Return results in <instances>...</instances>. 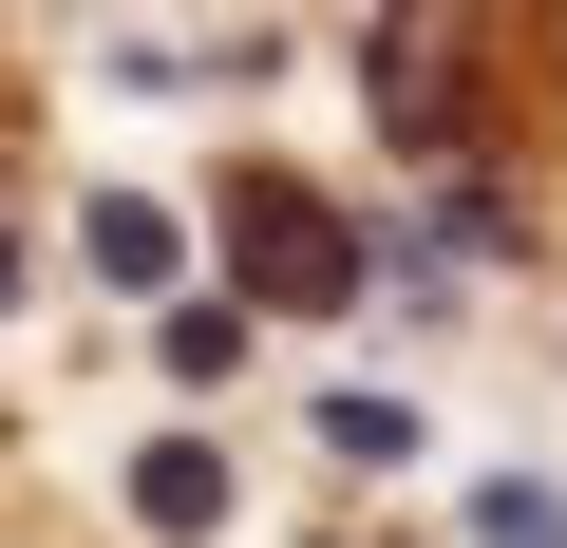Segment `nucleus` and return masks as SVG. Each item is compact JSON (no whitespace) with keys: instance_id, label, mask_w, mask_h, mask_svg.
I'll return each mask as SVG.
<instances>
[{"instance_id":"1","label":"nucleus","mask_w":567,"mask_h":548,"mask_svg":"<svg viewBox=\"0 0 567 548\" xmlns=\"http://www.w3.org/2000/svg\"><path fill=\"white\" fill-rule=\"evenodd\" d=\"M227 265H246L265 303H303V322H322V303H360V227H341L322 189H284V170H265V189H227Z\"/></svg>"},{"instance_id":"6","label":"nucleus","mask_w":567,"mask_h":548,"mask_svg":"<svg viewBox=\"0 0 567 548\" xmlns=\"http://www.w3.org/2000/svg\"><path fill=\"white\" fill-rule=\"evenodd\" d=\"M0 303H20V227H0Z\"/></svg>"},{"instance_id":"5","label":"nucleus","mask_w":567,"mask_h":548,"mask_svg":"<svg viewBox=\"0 0 567 548\" xmlns=\"http://www.w3.org/2000/svg\"><path fill=\"white\" fill-rule=\"evenodd\" d=\"M473 529H492V548H567V492H529V473H511V492H473Z\"/></svg>"},{"instance_id":"3","label":"nucleus","mask_w":567,"mask_h":548,"mask_svg":"<svg viewBox=\"0 0 567 548\" xmlns=\"http://www.w3.org/2000/svg\"><path fill=\"white\" fill-rule=\"evenodd\" d=\"M454 114H473V76L435 39H379V133H454Z\"/></svg>"},{"instance_id":"2","label":"nucleus","mask_w":567,"mask_h":548,"mask_svg":"<svg viewBox=\"0 0 567 548\" xmlns=\"http://www.w3.org/2000/svg\"><path fill=\"white\" fill-rule=\"evenodd\" d=\"M76 246H95V285H114V303H152V285H171V208H152V189H95V227H76Z\"/></svg>"},{"instance_id":"4","label":"nucleus","mask_w":567,"mask_h":548,"mask_svg":"<svg viewBox=\"0 0 567 548\" xmlns=\"http://www.w3.org/2000/svg\"><path fill=\"white\" fill-rule=\"evenodd\" d=\"M133 510H152V529H227V454H189V435L133 454Z\"/></svg>"}]
</instances>
